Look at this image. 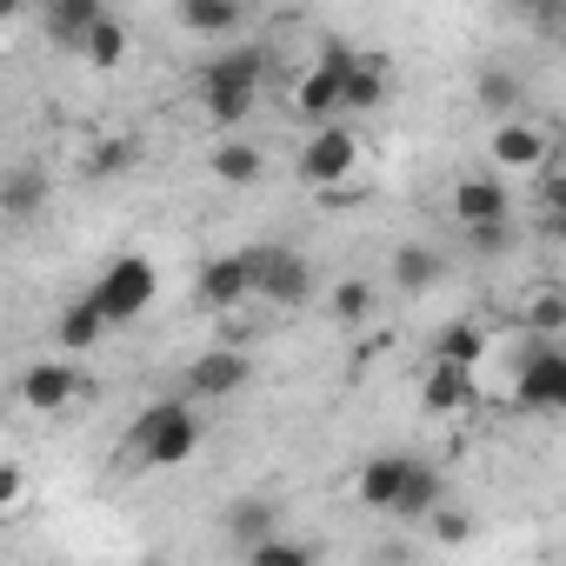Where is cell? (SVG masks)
I'll list each match as a JSON object with an SVG mask.
<instances>
[{
    "mask_svg": "<svg viewBox=\"0 0 566 566\" xmlns=\"http://www.w3.org/2000/svg\"><path fill=\"white\" fill-rule=\"evenodd\" d=\"M260 81H266V54L247 48V54H213L200 67V107L220 134H247V114L260 107Z\"/></svg>",
    "mask_w": 566,
    "mask_h": 566,
    "instance_id": "6da1fadb",
    "label": "cell"
},
{
    "mask_svg": "<svg viewBox=\"0 0 566 566\" xmlns=\"http://www.w3.org/2000/svg\"><path fill=\"white\" fill-rule=\"evenodd\" d=\"M200 440H207V427H200V407L193 400H154L140 420H134V433H127V453L140 460V467H180V460H193L200 453Z\"/></svg>",
    "mask_w": 566,
    "mask_h": 566,
    "instance_id": "7a4b0ae2",
    "label": "cell"
},
{
    "mask_svg": "<svg viewBox=\"0 0 566 566\" xmlns=\"http://www.w3.org/2000/svg\"><path fill=\"white\" fill-rule=\"evenodd\" d=\"M154 294H160V273H154V260H147V253H120V260H107V266H101V280L87 287V301H94V314H101L107 327L140 321V314L154 307Z\"/></svg>",
    "mask_w": 566,
    "mask_h": 566,
    "instance_id": "3957f363",
    "label": "cell"
},
{
    "mask_svg": "<svg viewBox=\"0 0 566 566\" xmlns=\"http://www.w3.org/2000/svg\"><path fill=\"white\" fill-rule=\"evenodd\" d=\"M360 134L347 127V120H334V127H314L307 140H301V154H294V167H301V180L314 187V193H334V187H347L354 174H360Z\"/></svg>",
    "mask_w": 566,
    "mask_h": 566,
    "instance_id": "277c9868",
    "label": "cell"
},
{
    "mask_svg": "<svg viewBox=\"0 0 566 566\" xmlns=\"http://www.w3.org/2000/svg\"><path fill=\"white\" fill-rule=\"evenodd\" d=\"M253 301L307 307L314 301V260L294 247H253Z\"/></svg>",
    "mask_w": 566,
    "mask_h": 566,
    "instance_id": "5b68a950",
    "label": "cell"
},
{
    "mask_svg": "<svg viewBox=\"0 0 566 566\" xmlns=\"http://www.w3.org/2000/svg\"><path fill=\"white\" fill-rule=\"evenodd\" d=\"M347 61H354V48L347 41H327L321 61L294 81V114L301 120H314V127H334L340 120V74H347Z\"/></svg>",
    "mask_w": 566,
    "mask_h": 566,
    "instance_id": "8992f818",
    "label": "cell"
},
{
    "mask_svg": "<svg viewBox=\"0 0 566 566\" xmlns=\"http://www.w3.org/2000/svg\"><path fill=\"white\" fill-rule=\"evenodd\" d=\"M447 213L460 220V233H480V227H513V193L500 174H460L453 193H447Z\"/></svg>",
    "mask_w": 566,
    "mask_h": 566,
    "instance_id": "52a82bcc",
    "label": "cell"
},
{
    "mask_svg": "<svg viewBox=\"0 0 566 566\" xmlns=\"http://www.w3.org/2000/svg\"><path fill=\"white\" fill-rule=\"evenodd\" d=\"M253 380V360H247V347H207V354H193L187 360V374H180V400H227V394H240Z\"/></svg>",
    "mask_w": 566,
    "mask_h": 566,
    "instance_id": "ba28073f",
    "label": "cell"
},
{
    "mask_svg": "<svg viewBox=\"0 0 566 566\" xmlns=\"http://www.w3.org/2000/svg\"><path fill=\"white\" fill-rule=\"evenodd\" d=\"M486 160H493L500 174H539V167L553 160V140H546L539 120L513 114V120H493V134H486Z\"/></svg>",
    "mask_w": 566,
    "mask_h": 566,
    "instance_id": "9c48e42d",
    "label": "cell"
},
{
    "mask_svg": "<svg viewBox=\"0 0 566 566\" xmlns=\"http://www.w3.org/2000/svg\"><path fill=\"white\" fill-rule=\"evenodd\" d=\"M513 400L526 413H559L566 407V354L559 347H533L513 374Z\"/></svg>",
    "mask_w": 566,
    "mask_h": 566,
    "instance_id": "30bf717a",
    "label": "cell"
},
{
    "mask_svg": "<svg viewBox=\"0 0 566 566\" xmlns=\"http://www.w3.org/2000/svg\"><path fill=\"white\" fill-rule=\"evenodd\" d=\"M247 301H253V247L213 253V260L200 266V307H207V314H233V307H247Z\"/></svg>",
    "mask_w": 566,
    "mask_h": 566,
    "instance_id": "8fae6325",
    "label": "cell"
},
{
    "mask_svg": "<svg viewBox=\"0 0 566 566\" xmlns=\"http://www.w3.org/2000/svg\"><path fill=\"white\" fill-rule=\"evenodd\" d=\"M81 394H87V374L74 360H34L21 374V407H34V413H67Z\"/></svg>",
    "mask_w": 566,
    "mask_h": 566,
    "instance_id": "7c38bea8",
    "label": "cell"
},
{
    "mask_svg": "<svg viewBox=\"0 0 566 566\" xmlns=\"http://www.w3.org/2000/svg\"><path fill=\"white\" fill-rule=\"evenodd\" d=\"M420 407H427L433 420H460V413L473 407V374H467V367H447V360H427V374H420Z\"/></svg>",
    "mask_w": 566,
    "mask_h": 566,
    "instance_id": "4fadbf2b",
    "label": "cell"
},
{
    "mask_svg": "<svg viewBox=\"0 0 566 566\" xmlns=\"http://www.w3.org/2000/svg\"><path fill=\"white\" fill-rule=\"evenodd\" d=\"M48 207V167L41 160H14L8 174H0V213L8 220H34Z\"/></svg>",
    "mask_w": 566,
    "mask_h": 566,
    "instance_id": "5bb4252c",
    "label": "cell"
},
{
    "mask_svg": "<svg viewBox=\"0 0 566 566\" xmlns=\"http://www.w3.org/2000/svg\"><path fill=\"white\" fill-rule=\"evenodd\" d=\"M374 107H387V67H380V54H354L340 74V120L374 114Z\"/></svg>",
    "mask_w": 566,
    "mask_h": 566,
    "instance_id": "9a60e30c",
    "label": "cell"
},
{
    "mask_svg": "<svg viewBox=\"0 0 566 566\" xmlns=\"http://www.w3.org/2000/svg\"><path fill=\"white\" fill-rule=\"evenodd\" d=\"M407 467H413V453H374V460H360V473H354V500L374 506V513H387L394 493H400V480H407Z\"/></svg>",
    "mask_w": 566,
    "mask_h": 566,
    "instance_id": "2e32d148",
    "label": "cell"
},
{
    "mask_svg": "<svg viewBox=\"0 0 566 566\" xmlns=\"http://www.w3.org/2000/svg\"><path fill=\"white\" fill-rule=\"evenodd\" d=\"M520 327H526L539 347H553V340L566 334V287H553V280L526 287V294H520Z\"/></svg>",
    "mask_w": 566,
    "mask_h": 566,
    "instance_id": "e0dca14e",
    "label": "cell"
},
{
    "mask_svg": "<svg viewBox=\"0 0 566 566\" xmlns=\"http://www.w3.org/2000/svg\"><path fill=\"white\" fill-rule=\"evenodd\" d=\"M207 167H213V180H227V187H253V180L266 174V154H260V140H247V134H220L213 154H207Z\"/></svg>",
    "mask_w": 566,
    "mask_h": 566,
    "instance_id": "ac0fdd59",
    "label": "cell"
},
{
    "mask_svg": "<svg viewBox=\"0 0 566 566\" xmlns=\"http://www.w3.org/2000/svg\"><path fill=\"white\" fill-rule=\"evenodd\" d=\"M174 21H180V34H193V41H227V34L247 28V14L233 8V0H180Z\"/></svg>",
    "mask_w": 566,
    "mask_h": 566,
    "instance_id": "d6986e66",
    "label": "cell"
},
{
    "mask_svg": "<svg viewBox=\"0 0 566 566\" xmlns=\"http://www.w3.org/2000/svg\"><path fill=\"white\" fill-rule=\"evenodd\" d=\"M440 506V467H427L420 453H413V467H407V480H400V493H394V520H407V526H427V513Z\"/></svg>",
    "mask_w": 566,
    "mask_h": 566,
    "instance_id": "ffe728a7",
    "label": "cell"
},
{
    "mask_svg": "<svg viewBox=\"0 0 566 566\" xmlns=\"http://www.w3.org/2000/svg\"><path fill=\"white\" fill-rule=\"evenodd\" d=\"M227 533H233V546L247 553V546H260V539L280 533V506H273L266 493H240V500L227 506Z\"/></svg>",
    "mask_w": 566,
    "mask_h": 566,
    "instance_id": "44dd1931",
    "label": "cell"
},
{
    "mask_svg": "<svg viewBox=\"0 0 566 566\" xmlns=\"http://www.w3.org/2000/svg\"><path fill=\"white\" fill-rule=\"evenodd\" d=\"M101 14H107L101 0H48V8H41V28H48L61 48H81V41H87V28H94Z\"/></svg>",
    "mask_w": 566,
    "mask_h": 566,
    "instance_id": "7402d4cb",
    "label": "cell"
},
{
    "mask_svg": "<svg viewBox=\"0 0 566 566\" xmlns=\"http://www.w3.org/2000/svg\"><path fill=\"white\" fill-rule=\"evenodd\" d=\"M74 54H81L87 67H101V74H114V67L127 61V21H120V14H101V21L87 28V41H81Z\"/></svg>",
    "mask_w": 566,
    "mask_h": 566,
    "instance_id": "603a6c76",
    "label": "cell"
},
{
    "mask_svg": "<svg viewBox=\"0 0 566 566\" xmlns=\"http://www.w3.org/2000/svg\"><path fill=\"white\" fill-rule=\"evenodd\" d=\"M440 266H447V253H440V247H420V240H400V247H394V280H400L407 294L433 287Z\"/></svg>",
    "mask_w": 566,
    "mask_h": 566,
    "instance_id": "cb8c5ba5",
    "label": "cell"
},
{
    "mask_svg": "<svg viewBox=\"0 0 566 566\" xmlns=\"http://www.w3.org/2000/svg\"><path fill=\"white\" fill-rule=\"evenodd\" d=\"M473 94H480V107H486V114H493V120H513V114H520V107H526V81H520V74H513V67H486V74H480V87H473Z\"/></svg>",
    "mask_w": 566,
    "mask_h": 566,
    "instance_id": "d4e9b609",
    "label": "cell"
},
{
    "mask_svg": "<svg viewBox=\"0 0 566 566\" xmlns=\"http://www.w3.org/2000/svg\"><path fill=\"white\" fill-rule=\"evenodd\" d=\"M240 559H247V566H321V553H314L307 539H294V533H273V539L247 546Z\"/></svg>",
    "mask_w": 566,
    "mask_h": 566,
    "instance_id": "484cf974",
    "label": "cell"
},
{
    "mask_svg": "<svg viewBox=\"0 0 566 566\" xmlns=\"http://www.w3.org/2000/svg\"><path fill=\"white\" fill-rule=\"evenodd\" d=\"M101 334H107V321L94 314V301H87V294L67 301V314H61V347H67V354H87Z\"/></svg>",
    "mask_w": 566,
    "mask_h": 566,
    "instance_id": "4316f807",
    "label": "cell"
},
{
    "mask_svg": "<svg viewBox=\"0 0 566 566\" xmlns=\"http://www.w3.org/2000/svg\"><path fill=\"white\" fill-rule=\"evenodd\" d=\"M433 360H447V367H467V374H473V367L486 360V334H480L473 321H460V327H447V334H440Z\"/></svg>",
    "mask_w": 566,
    "mask_h": 566,
    "instance_id": "83f0119b",
    "label": "cell"
},
{
    "mask_svg": "<svg viewBox=\"0 0 566 566\" xmlns=\"http://www.w3.org/2000/svg\"><path fill=\"white\" fill-rule=\"evenodd\" d=\"M327 307H334V321H347V327H360V321H374V280H334V294H327Z\"/></svg>",
    "mask_w": 566,
    "mask_h": 566,
    "instance_id": "f1b7e54d",
    "label": "cell"
},
{
    "mask_svg": "<svg viewBox=\"0 0 566 566\" xmlns=\"http://www.w3.org/2000/svg\"><path fill=\"white\" fill-rule=\"evenodd\" d=\"M427 526H433L440 546H467V539H473V513H467V506H433Z\"/></svg>",
    "mask_w": 566,
    "mask_h": 566,
    "instance_id": "f546056e",
    "label": "cell"
},
{
    "mask_svg": "<svg viewBox=\"0 0 566 566\" xmlns=\"http://www.w3.org/2000/svg\"><path fill=\"white\" fill-rule=\"evenodd\" d=\"M134 154H140V140H101V147L87 154V174H94V180H107V174H120Z\"/></svg>",
    "mask_w": 566,
    "mask_h": 566,
    "instance_id": "4dcf8cb0",
    "label": "cell"
},
{
    "mask_svg": "<svg viewBox=\"0 0 566 566\" xmlns=\"http://www.w3.org/2000/svg\"><path fill=\"white\" fill-rule=\"evenodd\" d=\"M21 493H28V473H21L14 460H0V513L21 506Z\"/></svg>",
    "mask_w": 566,
    "mask_h": 566,
    "instance_id": "1f68e13d",
    "label": "cell"
},
{
    "mask_svg": "<svg viewBox=\"0 0 566 566\" xmlns=\"http://www.w3.org/2000/svg\"><path fill=\"white\" fill-rule=\"evenodd\" d=\"M467 247L473 253H506L513 247V227H480V233H467Z\"/></svg>",
    "mask_w": 566,
    "mask_h": 566,
    "instance_id": "d6a6232c",
    "label": "cell"
},
{
    "mask_svg": "<svg viewBox=\"0 0 566 566\" xmlns=\"http://www.w3.org/2000/svg\"><path fill=\"white\" fill-rule=\"evenodd\" d=\"M0 21H8V8H0Z\"/></svg>",
    "mask_w": 566,
    "mask_h": 566,
    "instance_id": "836d02e7",
    "label": "cell"
}]
</instances>
